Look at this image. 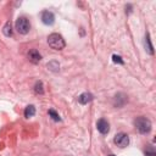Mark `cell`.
Wrapping results in <instances>:
<instances>
[{
  "label": "cell",
  "mask_w": 156,
  "mask_h": 156,
  "mask_svg": "<svg viewBox=\"0 0 156 156\" xmlns=\"http://www.w3.org/2000/svg\"><path fill=\"white\" fill-rule=\"evenodd\" d=\"M48 44L54 50H62L66 46V41H65L63 37L58 33H51L48 37Z\"/></svg>",
  "instance_id": "obj_2"
},
{
  "label": "cell",
  "mask_w": 156,
  "mask_h": 156,
  "mask_svg": "<svg viewBox=\"0 0 156 156\" xmlns=\"http://www.w3.org/2000/svg\"><path fill=\"white\" fill-rule=\"evenodd\" d=\"M41 22H43L44 24H46V26L54 24V22H55V16H54V13H52L51 11H48V10L43 11V12H41Z\"/></svg>",
  "instance_id": "obj_6"
},
{
  "label": "cell",
  "mask_w": 156,
  "mask_h": 156,
  "mask_svg": "<svg viewBox=\"0 0 156 156\" xmlns=\"http://www.w3.org/2000/svg\"><path fill=\"white\" fill-rule=\"evenodd\" d=\"M145 50L147 51V54L154 55V46L151 44V38H150V33L149 32L145 33Z\"/></svg>",
  "instance_id": "obj_10"
},
{
  "label": "cell",
  "mask_w": 156,
  "mask_h": 156,
  "mask_svg": "<svg viewBox=\"0 0 156 156\" xmlns=\"http://www.w3.org/2000/svg\"><path fill=\"white\" fill-rule=\"evenodd\" d=\"M134 126L136 128V130L140 133V134H149L151 132V128H152V124L150 122L149 118L146 117H136L134 119Z\"/></svg>",
  "instance_id": "obj_1"
},
{
  "label": "cell",
  "mask_w": 156,
  "mask_h": 156,
  "mask_svg": "<svg viewBox=\"0 0 156 156\" xmlns=\"http://www.w3.org/2000/svg\"><path fill=\"white\" fill-rule=\"evenodd\" d=\"M46 67H48V69H50L51 72H57V71L60 69V63H58L56 60H51V61L48 62Z\"/></svg>",
  "instance_id": "obj_12"
},
{
  "label": "cell",
  "mask_w": 156,
  "mask_h": 156,
  "mask_svg": "<svg viewBox=\"0 0 156 156\" xmlns=\"http://www.w3.org/2000/svg\"><path fill=\"white\" fill-rule=\"evenodd\" d=\"M34 115H35V107L33 105H28L24 108V117L26 118H29V117H33Z\"/></svg>",
  "instance_id": "obj_13"
},
{
  "label": "cell",
  "mask_w": 156,
  "mask_h": 156,
  "mask_svg": "<svg viewBox=\"0 0 156 156\" xmlns=\"http://www.w3.org/2000/svg\"><path fill=\"white\" fill-rule=\"evenodd\" d=\"M34 93L35 94H39V95H43L44 94V85H43V82L39 80L35 83L34 85Z\"/></svg>",
  "instance_id": "obj_14"
},
{
  "label": "cell",
  "mask_w": 156,
  "mask_h": 156,
  "mask_svg": "<svg viewBox=\"0 0 156 156\" xmlns=\"http://www.w3.org/2000/svg\"><path fill=\"white\" fill-rule=\"evenodd\" d=\"M96 128H98V130H99L101 134H104V135L110 132V124H108V122H107L105 118H100V119L96 122Z\"/></svg>",
  "instance_id": "obj_7"
},
{
  "label": "cell",
  "mask_w": 156,
  "mask_h": 156,
  "mask_svg": "<svg viewBox=\"0 0 156 156\" xmlns=\"http://www.w3.org/2000/svg\"><path fill=\"white\" fill-rule=\"evenodd\" d=\"M2 34L5 35V37H11L12 35V24H11V22L10 21H7L5 24H4V27H2Z\"/></svg>",
  "instance_id": "obj_11"
},
{
  "label": "cell",
  "mask_w": 156,
  "mask_h": 156,
  "mask_svg": "<svg viewBox=\"0 0 156 156\" xmlns=\"http://www.w3.org/2000/svg\"><path fill=\"white\" fill-rule=\"evenodd\" d=\"M15 27H16V30L20 33V34H27L30 29V24H29V21L26 18V17H18L16 20V23H15Z\"/></svg>",
  "instance_id": "obj_3"
},
{
  "label": "cell",
  "mask_w": 156,
  "mask_h": 156,
  "mask_svg": "<svg viewBox=\"0 0 156 156\" xmlns=\"http://www.w3.org/2000/svg\"><path fill=\"white\" fill-rule=\"evenodd\" d=\"M93 99H94V95L90 94V93H88V91H85V93H82V94L78 96V102H79L80 105H87L88 102L93 101Z\"/></svg>",
  "instance_id": "obj_8"
},
{
  "label": "cell",
  "mask_w": 156,
  "mask_h": 156,
  "mask_svg": "<svg viewBox=\"0 0 156 156\" xmlns=\"http://www.w3.org/2000/svg\"><path fill=\"white\" fill-rule=\"evenodd\" d=\"M107 156H116V155H113V154H110V155H107Z\"/></svg>",
  "instance_id": "obj_18"
},
{
  "label": "cell",
  "mask_w": 156,
  "mask_h": 156,
  "mask_svg": "<svg viewBox=\"0 0 156 156\" xmlns=\"http://www.w3.org/2000/svg\"><path fill=\"white\" fill-rule=\"evenodd\" d=\"M127 101H128V98H127V95L124 93H117L115 95V98H113L112 104H113L115 107L119 108V107H123L127 104Z\"/></svg>",
  "instance_id": "obj_5"
},
{
  "label": "cell",
  "mask_w": 156,
  "mask_h": 156,
  "mask_svg": "<svg viewBox=\"0 0 156 156\" xmlns=\"http://www.w3.org/2000/svg\"><path fill=\"white\" fill-rule=\"evenodd\" d=\"M112 61H113L115 63H118V65H124L123 58H122L119 55H116V54H113V55H112Z\"/></svg>",
  "instance_id": "obj_17"
},
{
  "label": "cell",
  "mask_w": 156,
  "mask_h": 156,
  "mask_svg": "<svg viewBox=\"0 0 156 156\" xmlns=\"http://www.w3.org/2000/svg\"><path fill=\"white\" fill-rule=\"evenodd\" d=\"M113 141H115V144H116L117 146H119V147H127L128 144H129V136H128L127 133L121 132V133H117V134L115 135Z\"/></svg>",
  "instance_id": "obj_4"
},
{
  "label": "cell",
  "mask_w": 156,
  "mask_h": 156,
  "mask_svg": "<svg viewBox=\"0 0 156 156\" xmlns=\"http://www.w3.org/2000/svg\"><path fill=\"white\" fill-rule=\"evenodd\" d=\"M49 116H50L55 122H60V121H61V117L58 116V113H57L55 110H52V108L49 110Z\"/></svg>",
  "instance_id": "obj_15"
},
{
  "label": "cell",
  "mask_w": 156,
  "mask_h": 156,
  "mask_svg": "<svg viewBox=\"0 0 156 156\" xmlns=\"http://www.w3.org/2000/svg\"><path fill=\"white\" fill-rule=\"evenodd\" d=\"M145 156H156V152L151 145H147L145 149Z\"/></svg>",
  "instance_id": "obj_16"
},
{
  "label": "cell",
  "mask_w": 156,
  "mask_h": 156,
  "mask_svg": "<svg viewBox=\"0 0 156 156\" xmlns=\"http://www.w3.org/2000/svg\"><path fill=\"white\" fill-rule=\"evenodd\" d=\"M28 58H29V61L33 62V63H39L40 60H41V55L39 54L38 50L32 49V50H29V52H28Z\"/></svg>",
  "instance_id": "obj_9"
}]
</instances>
